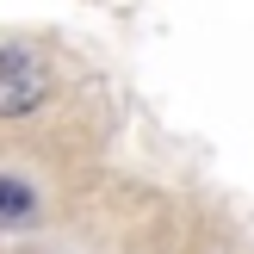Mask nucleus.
Masks as SVG:
<instances>
[{
    "instance_id": "obj_1",
    "label": "nucleus",
    "mask_w": 254,
    "mask_h": 254,
    "mask_svg": "<svg viewBox=\"0 0 254 254\" xmlns=\"http://www.w3.org/2000/svg\"><path fill=\"white\" fill-rule=\"evenodd\" d=\"M44 93H50L44 62H37L25 44H0V118H25V112H37Z\"/></svg>"
},
{
    "instance_id": "obj_2",
    "label": "nucleus",
    "mask_w": 254,
    "mask_h": 254,
    "mask_svg": "<svg viewBox=\"0 0 254 254\" xmlns=\"http://www.w3.org/2000/svg\"><path fill=\"white\" fill-rule=\"evenodd\" d=\"M0 217H31V186L0 180Z\"/></svg>"
}]
</instances>
